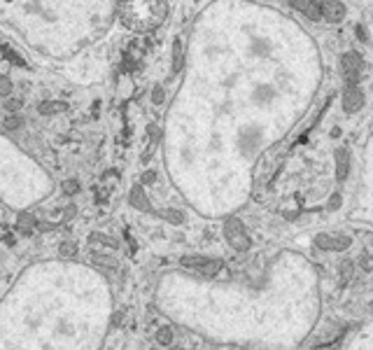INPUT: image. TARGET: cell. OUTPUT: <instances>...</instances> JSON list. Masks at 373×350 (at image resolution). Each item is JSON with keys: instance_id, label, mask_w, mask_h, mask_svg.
I'll use <instances>...</instances> for the list:
<instances>
[{"instance_id": "6da1fadb", "label": "cell", "mask_w": 373, "mask_h": 350, "mask_svg": "<svg viewBox=\"0 0 373 350\" xmlns=\"http://www.w3.org/2000/svg\"><path fill=\"white\" fill-rule=\"evenodd\" d=\"M168 17V0H121L119 21L128 31L145 35L157 31Z\"/></svg>"}, {"instance_id": "7a4b0ae2", "label": "cell", "mask_w": 373, "mask_h": 350, "mask_svg": "<svg viewBox=\"0 0 373 350\" xmlns=\"http://www.w3.org/2000/svg\"><path fill=\"white\" fill-rule=\"evenodd\" d=\"M224 236H226V243L231 245L236 252H245V250H250V245H252L245 226H243V222L238 217H229L226 220V224H224Z\"/></svg>"}, {"instance_id": "3957f363", "label": "cell", "mask_w": 373, "mask_h": 350, "mask_svg": "<svg viewBox=\"0 0 373 350\" xmlns=\"http://www.w3.org/2000/svg\"><path fill=\"white\" fill-rule=\"evenodd\" d=\"M180 264L184 268H192L196 273H201L205 278H213L222 271V262L219 259H208V257H201V255H189V257H182Z\"/></svg>"}, {"instance_id": "277c9868", "label": "cell", "mask_w": 373, "mask_h": 350, "mask_svg": "<svg viewBox=\"0 0 373 350\" xmlns=\"http://www.w3.org/2000/svg\"><path fill=\"white\" fill-rule=\"evenodd\" d=\"M315 245L320 250H329V252H343L352 245V241L348 236H334V233H320L315 236Z\"/></svg>"}, {"instance_id": "5b68a950", "label": "cell", "mask_w": 373, "mask_h": 350, "mask_svg": "<svg viewBox=\"0 0 373 350\" xmlns=\"http://www.w3.org/2000/svg\"><path fill=\"white\" fill-rule=\"evenodd\" d=\"M343 73H345V80H348V84H357V80H359V75H362V56L354 52H348L345 56H343Z\"/></svg>"}, {"instance_id": "8992f818", "label": "cell", "mask_w": 373, "mask_h": 350, "mask_svg": "<svg viewBox=\"0 0 373 350\" xmlns=\"http://www.w3.org/2000/svg\"><path fill=\"white\" fill-rule=\"evenodd\" d=\"M142 56H145V44L142 42L128 44V49L124 52V70H128V73L138 70L140 63H142Z\"/></svg>"}, {"instance_id": "52a82bcc", "label": "cell", "mask_w": 373, "mask_h": 350, "mask_svg": "<svg viewBox=\"0 0 373 350\" xmlns=\"http://www.w3.org/2000/svg\"><path fill=\"white\" fill-rule=\"evenodd\" d=\"M320 17L327 19V21L336 23L345 17V5L338 2V0H322L320 2Z\"/></svg>"}, {"instance_id": "ba28073f", "label": "cell", "mask_w": 373, "mask_h": 350, "mask_svg": "<svg viewBox=\"0 0 373 350\" xmlns=\"http://www.w3.org/2000/svg\"><path fill=\"white\" fill-rule=\"evenodd\" d=\"M343 105H345V112H350V115L364 105V94L357 84H348L345 96H343Z\"/></svg>"}, {"instance_id": "9c48e42d", "label": "cell", "mask_w": 373, "mask_h": 350, "mask_svg": "<svg viewBox=\"0 0 373 350\" xmlns=\"http://www.w3.org/2000/svg\"><path fill=\"white\" fill-rule=\"evenodd\" d=\"M334 159H336V180L343 182L350 173V154L345 147H338L334 152Z\"/></svg>"}, {"instance_id": "30bf717a", "label": "cell", "mask_w": 373, "mask_h": 350, "mask_svg": "<svg viewBox=\"0 0 373 350\" xmlns=\"http://www.w3.org/2000/svg\"><path fill=\"white\" fill-rule=\"evenodd\" d=\"M289 5L294 7V10L303 12L308 19H313V21H317V19H322L320 17V5H317V0H289Z\"/></svg>"}, {"instance_id": "8fae6325", "label": "cell", "mask_w": 373, "mask_h": 350, "mask_svg": "<svg viewBox=\"0 0 373 350\" xmlns=\"http://www.w3.org/2000/svg\"><path fill=\"white\" fill-rule=\"evenodd\" d=\"M128 196H131V206H133L136 210L152 212V206H149V199H147V194H145V189H142V185H136Z\"/></svg>"}, {"instance_id": "7c38bea8", "label": "cell", "mask_w": 373, "mask_h": 350, "mask_svg": "<svg viewBox=\"0 0 373 350\" xmlns=\"http://www.w3.org/2000/svg\"><path fill=\"white\" fill-rule=\"evenodd\" d=\"M147 136H149V145H147V149L142 152V161H147L149 157L154 154L157 145H159V140H161V131H159V126H157V124H149V126H147Z\"/></svg>"}, {"instance_id": "4fadbf2b", "label": "cell", "mask_w": 373, "mask_h": 350, "mask_svg": "<svg viewBox=\"0 0 373 350\" xmlns=\"http://www.w3.org/2000/svg\"><path fill=\"white\" fill-rule=\"evenodd\" d=\"M68 110V103L65 101H42L38 105V112L40 115H59V112H65Z\"/></svg>"}, {"instance_id": "5bb4252c", "label": "cell", "mask_w": 373, "mask_h": 350, "mask_svg": "<svg viewBox=\"0 0 373 350\" xmlns=\"http://www.w3.org/2000/svg\"><path fill=\"white\" fill-rule=\"evenodd\" d=\"M35 224H38V220H35L33 215H21L19 222H17V229L23 231V233H31L33 229H35Z\"/></svg>"}, {"instance_id": "9a60e30c", "label": "cell", "mask_w": 373, "mask_h": 350, "mask_svg": "<svg viewBox=\"0 0 373 350\" xmlns=\"http://www.w3.org/2000/svg\"><path fill=\"white\" fill-rule=\"evenodd\" d=\"M2 54H5V59H7L10 63H17V65H19V68H26V61H23L21 56H19V54H17V52H14L12 47H2Z\"/></svg>"}, {"instance_id": "2e32d148", "label": "cell", "mask_w": 373, "mask_h": 350, "mask_svg": "<svg viewBox=\"0 0 373 350\" xmlns=\"http://www.w3.org/2000/svg\"><path fill=\"white\" fill-rule=\"evenodd\" d=\"M173 70L175 73H180V68H182V42L180 40H175V44H173Z\"/></svg>"}, {"instance_id": "e0dca14e", "label": "cell", "mask_w": 373, "mask_h": 350, "mask_svg": "<svg viewBox=\"0 0 373 350\" xmlns=\"http://www.w3.org/2000/svg\"><path fill=\"white\" fill-rule=\"evenodd\" d=\"M157 341H159L161 346H171L173 343V329L171 327H161L157 331Z\"/></svg>"}, {"instance_id": "ac0fdd59", "label": "cell", "mask_w": 373, "mask_h": 350, "mask_svg": "<svg viewBox=\"0 0 373 350\" xmlns=\"http://www.w3.org/2000/svg\"><path fill=\"white\" fill-rule=\"evenodd\" d=\"M59 252L63 257H75L77 255V243L75 241H63V243L59 245Z\"/></svg>"}, {"instance_id": "d6986e66", "label": "cell", "mask_w": 373, "mask_h": 350, "mask_svg": "<svg viewBox=\"0 0 373 350\" xmlns=\"http://www.w3.org/2000/svg\"><path fill=\"white\" fill-rule=\"evenodd\" d=\"M163 215H166V220H168L171 224H182L184 222V212L182 210H166Z\"/></svg>"}, {"instance_id": "ffe728a7", "label": "cell", "mask_w": 373, "mask_h": 350, "mask_svg": "<svg viewBox=\"0 0 373 350\" xmlns=\"http://www.w3.org/2000/svg\"><path fill=\"white\" fill-rule=\"evenodd\" d=\"M21 98H7V101H5V110H7V112H19V110H21Z\"/></svg>"}, {"instance_id": "44dd1931", "label": "cell", "mask_w": 373, "mask_h": 350, "mask_svg": "<svg viewBox=\"0 0 373 350\" xmlns=\"http://www.w3.org/2000/svg\"><path fill=\"white\" fill-rule=\"evenodd\" d=\"M12 89H14V86H12V80L2 75V77H0V96H10Z\"/></svg>"}, {"instance_id": "7402d4cb", "label": "cell", "mask_w": 373, "mask_h": 350, "mask_svg": "<svg viewBox=\"0 0 373 350\" xmlns=\"http://www.w3.org/2000/svg\"><path fill=\"white\" fill-rule=\"evenodd\" d=\"M2 124H5V128H10V131H14V128H19V126H21V119H19V117H17V115H7V117H5V122H2Z\"/></svg>"}, {"instance_id": "603a6c76", "label": "cell", "mask_w": 373, "mask_h": 350, "mask_svg": "<svg viewBox=\"0 0 373 350\" xmlns=\"http://www.w3.org/2000/svg\"><path fill=\"white\" fill-rule=\"evenodd\" d=\"M63 191L68 194V196L77 194V191H79V182H77V180H65L63 182Z\"/></svg>"}, {"instance_id": "cb8c5ba5", "label": "cell", "mask_w": 373, "mask_h": 350, "mask_svg": "<svg viewBox=\"0 0 373 350\" xmlns=\"http://www.w3.org/2000/svg\"><path fill=\"white\" fill-rule=\"evenodd\" d=\"M152 101H154V105H161V103H163V89H161V86H154Z\"/></svg>"}, {"instance_id": "d4e9b609", "label": "cell", "mask_w": 373, "mask_h": 350, "mask_svg": "<svg viewBox=\"0 0 373 350\" xmlns=\"http://www.w3.org/2000/svg\"><path fill=\"white\" fill-rule=\"evenodd\" d=\"M94 236H96V238H98V241H100V243H103V245H107V247H112V250H115V247H119V243H117V241H112V238H105L103 233H94Z\"/></svg>"}, {"instance_id": "484cf974", "label": "cell", "mask_w": 373, "mask_h": 350, "mask_svg": "<svg viewBox=\"0 0 373 350\" xmlns=\"http://www.w3.org/2000/svg\"><path fill=\"white\" fill-rule=\"evenodd\" d=\"M154 180H157V173H154V170H147V173H142V185H152Z\"/></svg>"}, {"instance_id": "4316f807", "label": "cell", "mask_w": 373, "mask_h": 350, "mask_svg": "<svg viewBox=\"0 0 373 350\" xmlns=\"http://www.w3.org/2000/svg\"><path fill=\"white\" fill-rule=\"evenodd\" d=\"M329 208H331V210H336V208H341V196H338V194H334V196H331V201H329Z\"/></svg>"}, {"instance_id": "83f0119b", "label": "cell", "mask_w": 373, "mask_h": 350, "mask_svg": "<svg viewBox=\"0 0 373 350\" xmlns=\"http://www.w3.org/2000/svg\"><path fill=\"white\" fill-rule=\"evenodd\" d=\"M362 264H364V268H373V259H369V257H366Z\"/></svg>"}]
</instances>
